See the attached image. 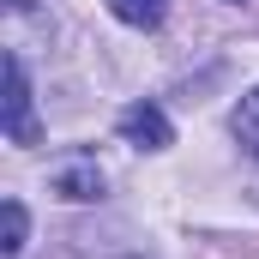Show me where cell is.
<instances>
[{"label": "cell", "instance_id": "obj_5", "mask_svg": "<svg viewBox=\"0 0 259 259\" xmlns=\"http://www.w3.org/2000/svg\"><path fill=\"white\" fill-rule=\"evenodd\" d=\"M109 12L121 24H133V30H157L163 12H169V0H109Z\"/></svg>", "mask_w": 259, "mask_h": 259}, {"label": "cell", "instance_id": "obj_6", "mask_svg": "<svg viewBox=\"0 0 259 259\" xmlns=\"http://www.w3.org/2000/svg\"><path fill=\"white\" fill-rule=\"evenodd\" d=\"M235 139H241V145L259 157V84L241 97V109H235Z\"/></svg>", "mask_w": 259, "mask_h": 259}, {"label": "cell", "instance_id": "obj_8", "mask_svg": "<svg viewBox=\"0 0 259 259\" xmlns=\"http://www.w3.org/2000/svg\"><path fill=\"white\" fill-rule=\"evenodd\" d=\"M223 6H241V0H223Z\"/></svg>", "mask_w": 259, "mask_h": 259}, {"label": "cell", "instance_id": "obj_2", "mask_svg": "<svg viewBox=\"0 0 259 259\" xmlns=\"http://www.w3.org/2000/svg\"><path fill=\"white\" fill-rule=\"evenodd\" d=\"M6 139L12 145H36V115H30V78H24V61L6 55Z\"/></svg>", "mask_w": 259, "mask_h": 259}, {"label": "cell", "instance_id": "obj_1", "mask_svg": "<svg viewBox=\"0 0 259 259\" xmlns=\"http://www.w3.org/2000/svg\"><path fill=\"white\" fill-rule=\"evenodd\" d=\"M49 187H55V199L84 205V199H103L109 175H103L97 151H66V157H55V169H49Z\"/></svg>", "mask_w": 259, "mask_h": 259}, {"label": "cell", "instance_id": "obj_7", "mask_svg": "<svg viewBox=\"0 0 259 259\" xmlns=\"http://www.w3.org/2000/svg\"><path fill=\"white\" fill-rule=\"evenodd\" d=\"M6 6H12V12H24V6H30V0H6Z\"/></svg>", "mask_w": 259, "mask_h": 259}, {"label": "cell", "instance_id": "obj_4", "mask_svg": "<svg viewBox=\"0 0 259 259\" xmlns=\"http://www.w3.org/2000/svg\"><path fill=\"white\" fill-rule=\"evenodd\" d=\"M24 235H30V211H24V199H6L0 205V259L24 253Z\"/></svg>", "mask_w": 259, "mask_h": 259}, {"label": "cell", "instance_id": "obj_3", "mask_svg": "<svg viewBox=\"0 0 259 259\" xmlns=\"http://www.w3.org/2000/svg\"><path fill=\"white\" fill-rule=\"evenodd\" d=\"M121 139L139 145V151H169L175 145V127H169V115L157 103H133V109H121Z\"/></svg>", "mask_w": 259, "mask_h": 259}]
</instances>
